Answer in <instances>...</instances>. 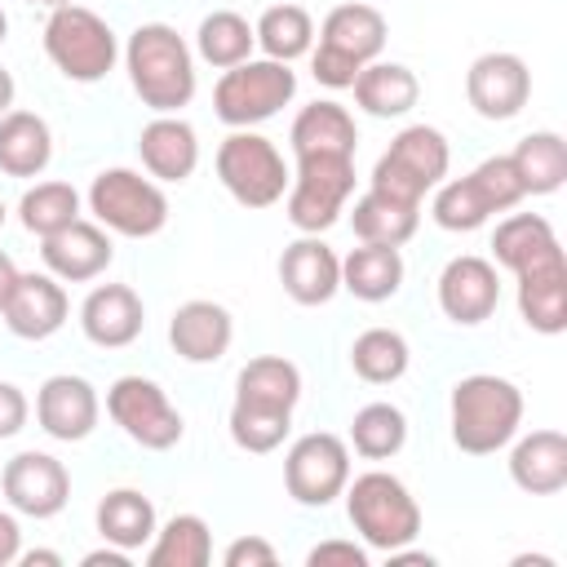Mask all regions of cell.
Segmentation results:
<instances>
[{
    "mask_svg": "<svg viewBox=\"0 0 567 567\" xmlns=\"http://www.w3.org/2000/svg\"><path fill=\"white\" fill-rule=\"evenodd\" d=\"M368 558H372V549L368 545H354V540H319L310 554H306V567H368Z\"/></svg>",
    "mask_w": 567,
    "mask_h": 567,
    "instance_id": "cell-41",
    "label": "cell"
},
{
    "mask_svg": "<svg viewBox=\"0 0 567 567\" xmlns=\"http://www.w3.org/2000/svg\"><path fill=\"white\" fill-rule=\"evenodd\" d=\"M93 523H97V536H102L106 545H120V549H128V554L146 549L151 536H155V527H159L155 501H151L146 492H137V487H111V492L97 501Z\"/></svg>",
    "mask_w": 567,
    "mask_h": 567,
    "instance_id": "cell-29",
    "label": "cell"
},
{
    "mask_svg": "<svg viewBox=\"0 0 567 567\" xmlns=\"http://www.w3.org/2000/svg\"><path fill=\"white\" fill-rule=\"evenodd\" d=\"M350 483V443L332 430L292 439L284 456V487L301 509H328Z\"/></svg>",
    "mask_w": 567,
    "mask_h": 567,
    "instance_id": "cell-15",
    "label": "cell"
},
{
    "mask_svg": "<svg viewBox=\"0 0 567 567\" xmlns=\"http://www.w3.org/2000/svg\"><path fill=\"white\" fill-rule=\"evenodd\" d=\"M527 563H532V567H554V558H545V554H518V558H514V567H527Z\"/></svg>",
    "mask_w": 567,
    "mask_h": 567,
    "instance_id": "cell-48",
    "label": "cell"
},
{
    "mask_svg": "<svg viewBox=\"0 0 567 567\" xmlns=\"http://www.w3.org/2000/svg\"><path fill=\"white\" fill-rule=\"evenodd\" d=\"M301 403V368L284 354H257L235 377V403H230V443L239 452L266 456L284 447L292 430V408Z\"/></svg>",
    "mask_w": 567,
    "mask_h": 567,
    "instance_id": "cell-2",
    "label": "cell"
},
{
    "mask_svg": "<svg viewBox=\"0 0 567 567\" xmlns=\"http://www.w3.org/2000/svg\"><path fill=\"white\" fill-rule=\"evenodd\" d=\"M465 97H470V106H474L478 120L505 124V120H514L527 106V97H532V71L509 49L478 53L470 62V71H465Z\"/></svg>",
    "mask_w": 567,
    "mask_h": 567,
    "instance_id": "cell-17",
    "label": "cell"
},
{
    "mask_svg": "<svg viewBox=\"0 0 567 567\" xmlns=\"http://www.w3.org/2000/svg\"><path fill=\"white\" fill-rule=\"evenodd\" d=\"M35 421L58 443H84L102 421V399H97L93 381H84L75 372H53L35 390Z\"/></svg>",
    "mask_w": 567,
    "mask_h": 567,
    "instance_id": "cell-19",
    "label": "cell"
},
{
    "mask_svg": "<svg viewBox=\"0 0 567 567\" xmlns=\"http://www.w3.org/2000/svg\"><path fill=\"white\" fill-rule=\"evenodd\" d=\"M523 199H527V195H523V182H518L509 155H487V159L474 164L465 177H452V182H439V186H434L430 217H434L439 230L470 235V230L487 226L496 213L518 208Z\"/></svg>",
    "mask_w": 567,
    "mask_h": 567,
    "instance_id": "cell-7",
    "label": "cell"
},
{
    "mask_svg": "<svg viewBox=\"0 0 567 567\" xmlns=\"http://www.w3.org/2000/svg\"><path fill=\"white\" fill-rule=\"evenodd\" d=\"M53 159V128L35 111L0 115V173L9 177H40Z\"/></svg>",
    "mask_w": 567,
    "mask_h": 567,
    "instance_id": "cell-31",
    "label": "cell"
},
{
    "mask_svg": "<svg viewBox=\"0 0 567 567\" xmlns=\"http://www.w3.org/2000/svg\"><path fill=\"white\" fill-rule=\"evenodd\" d=\"M492 257L518 279V315L532 332L558 337L567 328V257L540 213H509L492 230Z\"/></svg>",
    "mask_w": 567,
    "mask_h": 567,
    "instance_id": "cell-1",
    "label": "cell"
},
{
    "mask_svg": "<svg viewBox=\"0 0 567 567\" xmlns=\"http://www.w3.org/2000/svg\"><path fill=\"white\" fill-rule=\"evenodd\" d=\"M80 563H84V567H102V563H106V567H128V563H133V554H128V549H120V545H106V540H102V549H89Z\"/></svg>",
    "mask_w": 567,
    "mask_h": 567,
    "instance_id": "cell-44",
    "label": "cell"
},
{
    "mask_svg": "<svg viewBox=\"0 0 567 567\" xmlns=\"http://www.w3.org/2000/svg\"><path fill=\"white\" fill-rule=\"evenodd\" d=\"M279 284L297 306H328L341 292V257L323 235H301L279 252Z\"/></svg>",
    "mask_w": 567,
    "mask_h": 567,
    "instance_id": "cell-24",
    "label": "cell"
},
{
    "mask_svg": "<svg viewBox=\"0 0 567 567\" xmlns=\"http://www.w3.org/2000/svg\"><path fill=\"white\" fill-rule=\"evenodd\" d=\"M350 89H354V106H359L363 115H372V120H403V115L421 102V80H416V71L403 66V62H385V58L368 62V66L354 75Z\"/></svg>",
    "mask_w": 567,
    "mask_h": 567,
    "instance_id": "cell-27",
    "label": "cell"
},
{
    "mask_svg": "<svg viewBox=\"0 0 567 567\" xmlns=\"http://www.w3.org/2000/svg\"><path fill=\"white\" fill-rule=\"evenodd\" d=\"M4 35H9V18H4V9H0V44H4Z\"/></svg>",
    "mask_w": 567,
    "mask_h": 567,
    "instance_id": "cell-50",
    "label": "cell"
},
{
    "mask_svg": "<svg viewBox=\"0 0 567 567\" xmlns=\"http://www.w3.org/2000/svg\"><path fill=\"white\" fill-rule=\"evenodd\" d=\"M128 84L137 93V102L155 115H182V106H190L199 75H195V49L186 44V35H177V27L168 22H137L120 49Z\"/></svg>",
    "mask_w": 567,
    "mask_h": 567,
    "instance_id": "cell-3",
    "label": "cell"
},
{
    "mask_svg": "<svg viewBox=\"0 0 567 567\" xmlns=\"http://www.w3.org/2000/svg\"><path fill=\"white\" fill-rule=\"evenodd\" d=\"M252 35H257L261 58L297 62V58H306L315 49V18H310V9L284 0V4L261 9V18L252 22Z\"/></svg>",
    "mask_w": 567,
    "mask_h": 567,
    "instance_id": "cell-35",
    "label": "cell"
},
{
    "mask_svg": "<svg viewBox=\"0 0 567 567\" xmlns=\"http://www.w3.org/2000/svg\"><path fill=\"white\" fill-rule=\"evenodd\" d=\"M385 35H390V22L377 4L346 0V4L328 9L323 27H319V44L310 49V75L332 93L350 89L354 75L381 58Z\"/></svg>",
    "mask_w": 567,
    "mask_h": 567,
    "instance_id": "cell-5",
    "label": "cell"
},
{
    "mask_svg": "<svg viewBox=\"0 0 567 567\" xmlns=\"http://www.w3.org/2000/svg\"><path fill=\"white\" fill-rule=\"evenodd\" d=\"M27 4H40V9H62V4H71V0H27Z\"/></svg>",
    "mask_w": 567,
    "mask_h": 567,
    "instance_id": "cell-49",
    "label": "cell"
},
{
    "mask_svg": "<svg viewBox=\"0 0 567 567\" xmlns=\"http://www.w3.org/2000/svg\"><path fill=\"white\" fill-rule=\"evenodd\" d=\"M235 341V319L213 297H190L168 319V346L186 363H217Z\"/></svg>",
    "mask_w": 567,
    "mask_h": 567,
    "instance_id": "cell-23",
    "label": "cell"
},
{
    "mask_svg": "<svg viewBox=\"0 0 567 567\" xmlns=\"http://www.w3.org/2000/svg\"><path fill=\"white\" fill-rule=\"evenodd\" d=\"M80 217V190L71 182H35L22 190L18 199V221L27 235L35 239H49L58 235L62 226H71Z\"/></svg>",
    "mask_w": 567,
    "mask_h": 567,
    "instance_id": "cell-39",
    "label": "cell"
},
{
    "mask_svg": "<svg viewBox=\"0 0 567 567\" xmlns=\"http://www.w3.org/2000/svg\"><path fill=\"white\" fill-rule=\"evenodd\" d=\"M18 563L22 567H62V554L58 549H27V554H18Z\"/></svg>",
    "mask_w": 567,
    "mask_h": 567,
    "instance_id": "cell-46",
    "label": "cell"
},
{
    "mask_svg": "<svg viewBox=\"0 0 567 567\" xmlns=\"http://www.w3.org/2000/svg\"><path fill=\"white\" fill-rule=\"evenodd\" d=\"M341 496H346V518L368 549L390 554V549L412 545L421 536V505L399 474L363 470L346 483Z\"/></svg>",
    "mask_w": 567,
    "mask_h": 567,
    "instance_id": "cell-6",
    "label": "cell"
},
{
    "mask_svg": "<svg viewBox=\"0 0 567 567\" xmlns=\"http://www.w3.org/2000/svg\"><path fill=\"white\" fill-rule=\"evenodd\" d=\"M213 168H217V182L226 186V195L248 213L275 208L292 182L284 151L257 128H230V137L217 146Z\"/></svg>",
    "mask_w": 567,
    "mask_h": 567,
    "instance_id": "cell-9",
    "label": "cell"
},
{
    "mask_svg": "<svg viewBox=\"0 0 567 567\" xmlns=\"http://www.w3.org/2000/svg\"><path fill=\"white\" fill-rule=\"evenodd\" d=\"M447 425L452 443L465 456H492L509 447L523 425V390L496 372H470L447 394Z\"/></svg>",
    "mask_w": 567,
    "mask_h": 567,
    "instance_id": "cell-4",
    "label": "cell"
},
{
    "mask_svg": "<svg viewBox=\"0 0 567 567\" xmlns=\"http://www.w3.org/2000/svg\"><path fill=\"white\" fill-rule=\"evenodd\" d=\"M137 155L155 182H186L199 168V133L182 115H155L137 133Z\"/></svg>",
    "mask_w": 567,
    "mask_h": 567,
    "instance_id": "cell-26",
    "label": "cell"
},
{
    "mask_svg": "<svg viewBox=\"0 0 567 567\" xmlns=\"http://www.w3.org/2000/svg\"><path fill=\"white\" fill-rule=\"evenodd\" d=\"M40 261L62 284H89V279L106 275V266L115 261V244H111V230L106 226L75 217L58 235L40 239Z\"/></svg>",
    "mask_w": 567,
    "mask_h": 567,
    "instance_id": "cell-20",
    "label": "cell"
},
{
    "mask_svg": "<svg viewBox=\"0 0 567 567\" xmlns=\"http://www.w3.org/2000/svg\"><path fill=\"white\" fill-rule=\"evenodd\" d=\"M403 443H408V416H403V408L377 399V403H363L350 416V447L363 461H390V456L403 452Z\"/></svg>",
    "mask_w": 567,
    "mask_h": 567,
    "instance_id": "cell-38",
    "label": "cell"
},
{
    "mask_svg": "<svg viewBox=\"0 0 567 567\" xmlns=\"http://www.w3.org/2000/svg\"><path fill=\"white\" fill-rule=\"evenodd\" d=\"M27 416H31L27 394H22L13 381H0V439L22 434V430H27Z\"/></svg>",
    "mask_w": 567,
    "mask_h": 567,
    "instance_id": "cell-42",
    "label": "cell"
},
{
    "mask_svg": "<svg viewBox=\"0 0 567 567\" xmlns=\"http://www.w3.org/2000/svg\"><path fill=\"white\" fill-rule=\"evenodd\" d=\"M89 213L97 226H106L111 235H124V239H151L168 226V195L164 186L137 168H102L93 182H89Z\"/></svg>",
    "mask_w": 567,
    "mask_h": 567,
    "instance_id": "cell-10",
    "label": "cell"
},
{
    "mask_svg": "<svg viewBox=\"0 0 567 567\" xmlns=\"http://www.w3.org/2000/svg\"><path fill=\"white\" fill-rule=\"evenodd\" d=\"M447 164H452V146L434 124H403L372 164L368 190H381L403 204H421L425 190H434L447 177Z\"/></svg>",
    "mask_w": 567,
    "mask_h": 567,
    "instance_id": "cell-12",
    "label": "cell"
},
{
    "mask_svg": "<svg viewBox=\"0 0 567 567\" xmlns=\"http://www.w3.org/2000/svg\"><path fill=\"white\" fill-rule=\"evenodd\" d=\"M66 315H71L66 288H62V279H53L49 270H27V275H18L13 292H9V301H4V310H0L4 328H9L13 337H22V341H49V337L66 323Z\"/></svg>",
    "mask_w": 567,
    "mask_h": 567,
    "instance_id": "cell-21",
    "label": "cell"
},
{
    "mask_svg": "<svg viewBox=\"0 0 567 567\" xmlns=\"http://www.w3.org/2000/svg\"><path fill=\"white\" fill-rule=\"evenodd\" d=\"M501 306V275L496 261L478 252H461L439 270V310L456 328H478Z\"/></svg>",
    "mask_w": 567,
    "mask_h": 567,
    "instance_id": "cell-18",
    "label": "cell"
},
{
    "mask_svg": "<svg viewBox=\"0 0 567 567\" xmlns=\"http://www.w3.org/2000/svg\"><path fill=\"white\" fill-rule=\"evenodd\" d=\"M22 554V527H18V514L13 509H0V567L18 563Z\"/></svg>",
    "mask_w": 567,
    "mask_h": 567,
    "instance_id": "cell-43",
    "label": "cell"
},
{
    "mask_svg": "<svg viewBox=\"0 0 567 567\" xmlns=\"http://www.w3.org/2000/svg\"><path fill=\"white\" fill-rule=\"evenodd\" d=\"M509 164L523 182V195H554L567 182V142L554 128L527 133L509 151Z\"/></svg>",
    "mask_w": 567,
    "mask_h": 567,
    "instance_id": "cell-34",
    "label": "cell"
},
{
    "mask_svg": "<svg viewBox=\"0 0 567 567\" xmlns=\"http://www.w3.org/2000/svg\"><path fill=\"white\" fill-rule=\"evenodd\" d=\"M292 97H297L292 62L248 58V62L221 71V80L213 84V115L226 128H257V124L275 120Z\"/></svg>",
    "mask_w": 567,
    "mask_h": 567,
    "instance_id": "cell-11",
    "label": "cell"
},
{
    "mask_svg": "<svg viewBox=\"0 0 567 567\" xmlns=\"http://www.w3.org/2000/svg\"><path fill=\"white\" fill-rule=\"evenodd\" d=\"M412 363V346L399 328H363L350 341V368L368 385H394Z\"/></svg>",
    "mask_w": 567,
    "mask_h": 567,
    "instance_id": "cell-37",
    "label": "cell"
},
{
    "mask_svg": "<svg viewBox=\"0 0 567 567\" xmlns=\"http://www.w3.org/2000/svg\"><path fill=\"white\" fill-rule=\"evenodd\" d=\"M44 58L58 66V75H66L71 84H97L115 71L120 62V40L111 31V22L84 4H62L49 9L44 22Z\"/></svg>",
    "mask_w": 567,
    "mask_h": 567,
    "instance_id": "cell-8",
    "label": "cell"
},
{
    "mask_svg": "<svg viewBox=\"0 0 567 567\" xmlns=\"http://www.w3.org/2000/svg\"><path fill=\"white\" fill-rule=\"evenodd\" d=\"M292 182L284 195V213L301 235H323L341 221L354 195V155H292Z\"/></svg>",
    "mask_w": 567,
    "mask_h": 567,
    "instance_id": "cell-13",
    "label": "cell"
},
{
    "mask_svg": "<svg viewBox=\"0 0 567 567\" xmlns=\"http://www.w3.org/2000/svg\"><path fill=\"white\" fill-rule=\"evenodd\" d=\"M421 226V204H403V199H390L381 190H363L350 208V230L359 244H390V248H403Z\"/></svg>",
    "mask_w": 567,
    "mask_h": 567,
    "instance_id": "cell-32",
    "label": "cell"
},
{
    "mask_svg": "<svg viewBox=\"0 0 567 567\" xmlns=\"http://www.w3.org/2000/svg\"><path fill=\"white\" fill-rule=\"evenodd\" d=\"M146 328V306L128 284H97L80 301V332L97 350H124L142 337Z\"/></svg>",
    "mask_w": 567,
    "mask_h": 567,
    "instance_id": "cell-22",
    "label": "cell"
},
{
    "mask_svg": "<svg viewBox=\"0 0 567 567\" xmlns=\"http://www.w3.org/2000/svg\"><path fill=\"white\" fill-rule=\"evenodd\" d=\"M106 416L142 452H168L186 434V421L173 408V399L164 394V385L151 381V377H142V372H128V377H115L111 381V390H106Z\"/></svg>",
    "mask_w": 567,
    "mask_h": 567,
    "instance_id": "cell-14",
    "label": "cell"
},
{
    "mask_svg": "<svg viewBox=\"0 0 567 567\" xmlns=\"http://www.w3.org/2000/svg\"><path fill=\"white\" fill-rule=\"evenodd\" d=\"M18 266H13V257L0 248V310H4V301H9V292H13V284H18Z\"/></svg>",
    "mask_w": 567,
    "mask_h": 567,
    "instance_id": "cell-45",
    "label": "cell"
},
{
    "mask_svg": "<svg viewBox=\"0 0 567 567\" xmlns=\"http://www.w3.org/2000/svg\"><path fill=\"white\" fill-rule=\"evenodd\" d=\"M509 478L527 496H558L567 487V434L532 430L509 439Z\"/></svg>",
    "mask_w": 567,
    "mask_h": 567,
    "instance_id": "cell-25",
    "label": "cell"
},
{
    "mask_svg": "<svg viewBox=\"0 0 567 567\" xmlns=\"http://www.w3.org/2000/svg\"><path fill=\"white\" fill-rule=\"evenodd\" d=\"M13 93H18V84H13V75L0 66V115H9V111H13Z\"/></svg>",
    "mask_w": 567,
    "mask_h": 567,
    "instance_id": "cell-47",
    "label": "cell"
},
{
    "mask_svg": "<svg viewBox=\"0 0 567 567\" xmlns=\"http://www.w3.org/2000/svg\"><path fill=\"white\" fill-rule=\"evenodd\" d=\"M288 142H292V155H354L359 124L341 102L319 97V102L297 111V120L288 128Z\"/></svg>",
    "mask_w": 567,
    "mask_h": 567,
    "instance_id": "cell-28",
    "label": "cell"
},
{
    "mask_svg": "<svg viewBox=\"0 0 567 567\" xmlns=\"http://www.w3.org/2000/svg\"><path fill=\"white\" fill-rule=\"evenodd\" d=\"M0 492H4L9 509L22 518H58L71 501V474L53 452L27 447V452L4 461Z\"/></svg>",
    "mask_w": 567,
    "mask_h": 567,
    "instance_id": "cell-16",
    "label": "cell"
},
{
    "mask_svg": "<svg viewBox=\"0 0 567 567\" xmlns=\"http://www.w3.org/2000/svg\"><path fill=\"white\" fill-rule=\"evenodd\" d=\"M403 252L390 248V244H359L341 257V288L354 297V301H390L399 288H403Z\"/></svg>",
    "mask_w": 567,
    "mask_h": 567,
    "instance_id": "cell-30",
    "label": "cell"
},
{
    "mask_svg": "<svg viewBox=\"0 0 567 567\" xmlns=\"http://www.w3.org/2000/svg\"><path fill=\"white\" fill-rule=\"evenodd\" d=\"M221 563H226V567H275V563H279V549H275L266 536L248 532V536H235V540L221 549Z\"/></svg>",
    "mask_w": 567,
    "mask_h": 567,
    "instance_id": "cell-40",
    "label": "cell"
},
{
    "mask_svg": "<svg viewBox=\"0 0 567 567\" xmlns=\"http://www.w3.org/2000/svg\"><path fill=\"white\" fill-rule=\"evenodd\" d=\"M252 49H257L252 22L244 13H235V9H213L195 27V58L217 66V71H230V66L248 62Z\"/></svg>",
    "mask_w": 567,
    "mask_h": 567,
    "instance_id": "cell-33",
    "label": "cell"
},
{
    "mask_svg": "<svg viewBox=\"0 0 567 567\" xmlns=\"http://www.w3.org/2000/svg\"><path fill=\"white\" fill-rule=\"evenodd\" d=\"M4 217H9V208H4V199H0V226H4Z\"/></svg>",
    "mask_w": 567,
    "mask_h": 567,
    "instance_id": "cell-51",
    "label": "cell"
},
{
    "mask_svg": "<svg viewBox=\"0 0 567 567\" xmlns=\"http://www.w3.org/2000/svg\"><path fill=\"white\" fill-rule=\"evenodd\" d=\"M151 567H208L213 563V532L199 514H173L155 527L146 545Z\"/></svg>",
    "mask_w": 567,
    "mask_h": 567,
    "instance_id": "cell-36",
    "label": "cell"
}]
</instances>
